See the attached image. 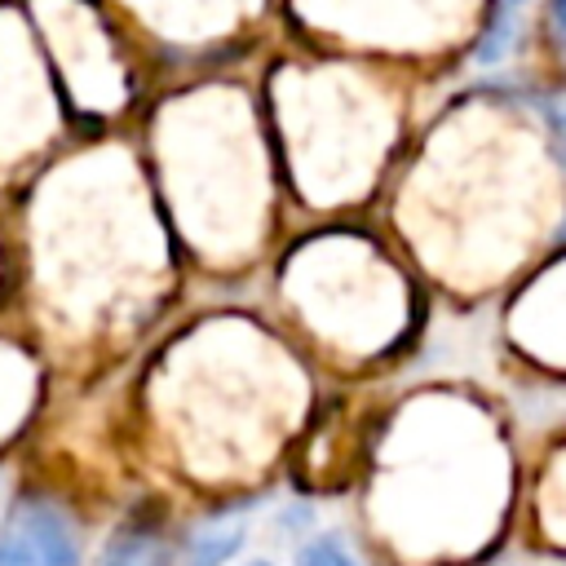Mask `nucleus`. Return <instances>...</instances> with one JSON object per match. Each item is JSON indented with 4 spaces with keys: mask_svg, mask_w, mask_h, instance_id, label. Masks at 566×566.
Returning <instances> with one entry per match:
<instances>
[{
    "mask_svg": "<svg viewBox=\"0 0 566 566\" xmlns=\"http://www.w3.org/2000/svg\"><path fill=\"white\" fill-rule=\"evenodd\" d=\"M562 137H566V115H562Z\"/></svg>",
    "mask_w": 566,
    "mask_h": 566,
    "instance_id": "8",
    "label": "nucleus"
},
{
    "mask_svg": "<svg viewBox=\"0 0 566 566\" xmlns=\"http://www.w3.org/2000/svg\"><path fill=\"white\" fill-rule=\"evenodd\" d=\"M243 566H270V562H243Z\"/></svg>",
    "mask_w": 566,
    "mask_h": 566,
    "instance_id": "7",
    "label": "nucleus"
},
{
    "mask_svg": "<svg viewBox=\"0 0 566 566\" xmlns=\"http://www.w3.org/2000/svg\"><path fill=\"white\" fill-rule=\"evenodd\" d=\"M97 566H177V557L159 544L155 531H124L115 535V544L106 548Z\"/></svg>",
    "mask_w": 566,
    "mask_h": 566,
    "instance_id": "4",
    "label": "nucleus"
},
{
    "mask_svg": "<svg viewBox=\"0 0 566 566\" xmlns=\"http://www.w3.org/2000/svg\"><path fill=\"white\" fill-rule=\"evenodd\" d=\"M504 4H522V0H504Z\"/></svg>",
    "mask_w": 566,
    "mask_h": 566,
    "instance_id": "9",
    "label": "nucleus"
},
{
    "mask_svg": "<svg viewBox=\"0 0 566 566\" xmlns=\"http://www.w3.org/2000/svg\"><path fill=\"white\" fill-rule=\"evenodd\" d=\"M239 544H243V522H208V526L190 531L181 553H172V557H177V566H226L239 553Z\"/></svg>",
    "mask_w": 566,
    "mask_h": 566,
    "instance_id": "3",
    "label": "nucleus"
},
{
    "mask_svg": "<svg viewBox=\"0 0 566 566\" xmlns=\"http://www.w3.org/2000/svg\"><path fill=\"white\" fill-rule=\"evenodd\" d=\"M296 566H358V557L349 553V544L340 535H314L301 553H296Z\"/></svg>",
    "mask_w": 566,
    "mask_h": 566,
    "instance_id": "5",
    "label": "nucleus"
},
{
    "mask_svg": "<svg viewBox=\"0 0 566 566\" xmlns=\"http://www.w3.org/2000/svg\"><path fill=\"white\" fill-rule=\"evenodd\" d=\"M80 553L75 517L49 495H27L0 526V566H80Z\"/></svg>",
    "mask_w": 566,
    "mask_h": 566,
    "instance_id": "1",
    "label": "nucleus"
},
{
    "mask_svg": "<svg viewBox=\"0 0 566 566\" xmlns=\"http://www.w3.org/2000/svg\"><path fill=\"white\" fill-rule=\"evenodd\" d=\"M517 323H522V332H531V327L544 323V327H548L544 349L553 345L548 358H566V261L553 265V270L522 296V305H517Z\"/></svg>",
    "mask_w": 566,
    "mask_h": 566,
    "instance_id": "2",
    "label": "nucleus"
},
{
    "mask_svg": "<svg viewBox=\"0 0 566 566\" xmlns=\"http://www.w3.org/2000/svg\"><path fill=\"white\" fill-rule=\"evenodd\" d=\"M548 27H553L557 49L566 53V0H548Z\"/></svg>",
    "mask_w": 566,
    "mask_h": 566,
    "instance_id": "6",
    "label": "nucleus"
}]
</instances>
